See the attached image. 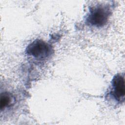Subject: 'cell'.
I'll return each instance as SVG.
<instances>
[{
	"label": "cell",
	"instance_id": "6da1fadb",
	"mask_svg": "<svg viewBox=\"0 0 125 125\" xmlns=\"http://www.w3.org/2000/svg\"><path fill=\"white\" fill-rule=\"evenodd\" d=\"M111 6L108 4H98L89 8L85 22L95 27H101L107 22L111 14Z\"/></svg>",
	"mask_w": 125,
	"mask_h": 125
},
{
	"label": "cell",
	"instance_id": "3957f363",
	"mask_svg": "<svg viewBox=\"0 0 125 125\" xmlns=\"http://www.w3.org/2000/svg\"><path fill=\"white\" fill-rule=\"evenodd\" d=\"M125 76L124 74H117L115 75L111 82V88L109 92L110 96L117 102H124L125 96Z\"/></svg>",
	"mask_w": 125,
	"mask_h": 125
},
{
	"label": "cell",
	"instance_id": "277c9868",
	"mask_svg": "<svg viewBox=\"0 0 125 125\" xmlns=\"http://www.w3.org/2000/svg\"><path fill=\"white\" fill-rule=\"evenodd\" d=\"M16 98L13 94L7 91L1 92L0 99L1 112L14 106Z\"/></svg>",
	"mask_w": 125,
	"mask_h": 125
},
{
	"label": "cell",
	"instance_id": "7a4b0ae2",
	"mask_svg": "<svg viewBox=\"0 0 125 125\" xmlns=\"http://www.w3.org/2000/svg\"><path fill=\"white\" fill-rule=\"evenodd\" d=\"M25 53L35 59L43 61L52 55L53 49L48 43L41 39H36L27 45Z\"/></svg>",
	"mask_w": 125,
	"mask_h": 125
}]
</instances>
